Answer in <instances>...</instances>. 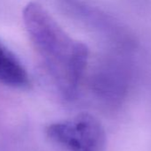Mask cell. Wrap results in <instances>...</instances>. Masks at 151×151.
<instances>
[{
    "label": "cell",
    "instance_id": "obj_1",
    "mask_svg": "<svg viewBox=\"0 0 151 151\" xmlns=\"http://www.w3.org/2000/svg\"><path fill=\"white\" fill-rule=\"evenodd\" d=\"M22 19L31 47L52 85L62 99L74 100L91 59L89 49L72 37L39 3H28Z\"/></svg>",
    "mask_w": 151,
    "mask_h": 151
},
{
    "label": "cell",
    "instance_id": "obj_2",
    "mask_svg": "<svg viewBox=\"0 0 151 151\" xmlns=\"http://www.w3.org/2000/svg\"><path fill=\"white\" fill-rule=\"evenodd\" d=\"M59 12L73 24L112 47L125 50L131 38L123 25L94 0H53Z\"/></svg>",
    "mask_w": 151,
    "mask_h": 151
},
{
    "label": "cell",
    "instance_id": "obj_3",
    "mask_svg": "<svg viewBox=\"0 0 151 151\" xmlns=\"http://www.w3.org/2000/svg\"><path fill=\"white\" fill-rule=\"evenodd\" d=\"M47 136L69 151H106L107 136L101 123L89 113L51 124Z\"/></svg>",
    "mask_w": 151,
    "mask_h": 151
},
{
    "label": "cell",
    "instance_id": "obj_4",
    "mask_svg": "<svg viewBox=\"0 0 151 151\" xmlns=\"http://www.w3.org/2000/svg\"><path fill=\"white\" fill-rule=\"evenodd\" d=\"M0 83L16 88H26L30 85L24 65L2 41H0Z\"/></svg>",
    "mask_w": 151,
    "mask_h": 151
}]
</instances>
